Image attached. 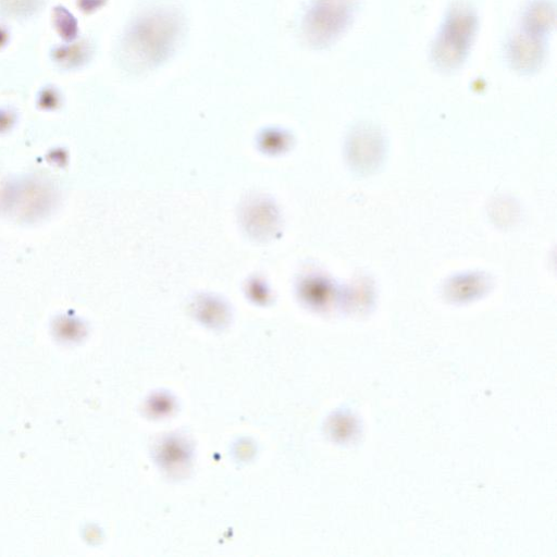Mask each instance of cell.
Masks as SVG:
<instances>
[{
    "instance_id": "6da1fadb",
    "label": "cell",
    "mask_w": 557,
    "mask_h": 557,
    "mask_svg": "<svg viewBox=\"0 0 557 557\" xmlns=\"http://www.w3.org/2000/svg\"><path fill=\"white\" fill-rule=\"evenodd\" d=\"M475 25L476 18L469 8L460 5L450 12L433 52L440 65L454 69L463 60Z\"/></svg>"
}]
</instances>
